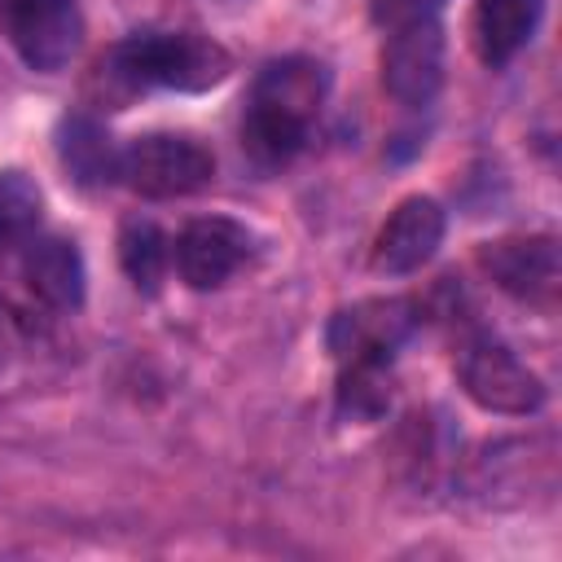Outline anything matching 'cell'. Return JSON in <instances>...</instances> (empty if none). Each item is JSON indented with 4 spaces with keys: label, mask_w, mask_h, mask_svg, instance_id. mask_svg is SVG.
<instances>
[{
    "label": "cell",
    "mask_w": 562,
    "mask_h": 562,
    "mask_svg": "<svg viewBox=\"0 0 562 562\" xmlns=\"http://www.w3.org/2000/svg\"><path fill=\"white\" fill-rule=\"evenodd\" d=\"M544 13V0H479L474 4V44L487 66H505L531 35Z\"/></svg>",
    "instance_id": "5bb4252c"
},
{
    "label": "cell",
    "mask_w": 562,
    "mask_h": 562,
    "mask_svg": "<svg viewBox=\"0 0 562 562\" xmlns=\"http://www.w3.org/2000/svg\"><path fill=\"white\" fill-rule=\"evenodd\" d=\"M443 224L448 220H443V206L435 198H426V193L404 198L386 215V224L378 228V237H373V255H369L373 272L408 277L422 263H430L435 250H439V241H443Z\"/></svg>",
    "instance_id": "9c48e42d"
},
{
    "label": "cell",
    "mask_w": 562,
    "mask_h": 562,
    "mask_svg": "<svg viewBox=\"0 0 562 562\" xmlns=\"http://www.w3.org/2000/svg\"><path fill=\"white\" fill-rule=\"evenodd\" d=\"M57 158L66 167V176L79 189H101L119 176V149L110 145V132L88 119V114H70L57 127Z\"/></svg>",
    "instance_id": "4fadbf2b"
},
{
    "label": "cell",
    "mask_w": 562,
    "mask_h": 562,
    "mask_svg": "<svg viewBox=\"0 0 562 562\" xmlns=\"http://www.w3.org/2000/svg\"><path fill=\"white\" fill-rule=\"evenodd\" d=\"M119 176L140 198H184L211 184L215 158L202 140L180 132H149L119 149Z\"/></svg>",
    "instance_id": "3957f363"
},
{
    "label": "cell",
    "mask_w": 562,
    "mask_h": 562,
    "mask_svg": "<svg viewBox=\"0 0 562 562\" xmlns=\"http://www.w3.org/2000/svg\"><path fill=\"white\" fill-rule=\"evenodd\" d=\"M329 97V70L316 57H277L259 70L250 88V105L241 119V145L259 167H281L290 162L321 105Z\"/></svg>",
    "instance_id": "6da1fadb"
},
{
    "label": "cell",
    "mask_w": 562,
    "mask_h": 562,
    "mask_svg": "<svg viewBox=\"0 0 562 562\" xmlns=\"http://www.w3.org/2000/svg\"><path fill=\"white\" fill-rule=\"evenodd\" d=\"M443 0H369L373 22L378 26H400V22H417V18H435Z\"/></svg>",
    "instance_id": "ac0fdd59"
},
{
    "label": "cell",
    "mask_w": 562,
    "mask_h": 562,
    "mask_svg": "<svg viewBox=\"0 0 562 562\" xmlns=\"http://www.w3.org/2000/svg\"><path fill=\"white\" fill-rule=\"evenodd\" d=\"M417 329V303L386 294V299H360L351 307H338L325 329V347L338 364L351 360H395V351Z\"/></svg>",
    "instance_id": "8992f818"
},
{
    "label": "cell",
    "mask_w": 562,
    "mask_h": 562,
    "mask_svg": "<svg viewBox=\"0 0 562 562\" xmlns=\"http://www.w3.org/2000/svg\"><path fill=\"white\" fill-rule=\"evenodd\" d=\"M9 351H13V338H9V321H4V312H0V364H4Z\"/></svg>",
    "instance_id": "d6986e66"
},
{
    "label": "cell",
    "mask_w": 562,
    "mask_h": 562,
    "mask_svg": "<svg viewBox=\"0 0 562 562\" xmlns=\"http://www.w3.org/2000/svg\"><path fill=\"white\" fill-rule=\"evenodd\" d=\"M40 220H44L40 184L18 167L0 171V250L26 246L40 233Z\"/></svg>",
    "instance_id": "2e32d148"
},
{
    "label": "cell",
    "mask_w": 562,
    "mask_h": 562,
    "mask_svg": "<svg viewBox=\"0 0 562 562\" xmlns=\"http://www.w3.org/2000/svg\"><path fill=\"white\" fill-rule=\"evenodd\" d=\"M334 408H338V422H351V426L382 422L386 408H391V360H351V364H342Z\"/></svg>",
    "instance_id": "9a60e30c"
},
{
    "label": "cell",
    "mask_w": 562,
    "mask_h": 562,
    "mask_svg": "<svg viewBox=\"0 0 562 562\" xmlns=\"http://www.w3.org/2000/svg\"><path fill=\"white\" fill-rule=\"evenodd\" d=\"M167 255H171L167 237L154 220H127L119 228V263L136 290H145V294L158 290V281L167 272Z\"/></svg>",
    "instance_id": "e0dca14e"
},
{
    "label": "cell",
    "mask_w": 562,
    "mask_h": 562,
    "mask_svg": "<svg viewBox=\"0 0 562 562\" xmlns=\"http://www.w3.org/2000/svg\"><path fill=\"white\" fill-rule=\"evenodd\" d=\"M461 391L501 417H531L544 408V382L536 369H527L509 347L501 342H470L457 360Z\"/></svg>",
    "instance_id": "5b68a950"
},
{
    "label": "cell",
    "mask_w": 562,
    "mask_h": 562,
    "mask_svg": "<svg viewBox=\"0 0 562 562\" xmlns=\"http://www.w3.org/2000/svg\"><path fill=\"white\" fill-rule=\"evenodd\" d=\"M250 250H255V237L246 224L228 215H202V220H189L184 233L176 237V268L184 285L215 290L250 259Z\"/></svg>",
    "instance_id": "ba28073f"
},
{
    "label": "cell",
    "mask_w": 562,
    "mask_h": 562,
    "mask_svg": "<svg viewBox=\"0 0 562 562\" xmlns=\"http://www.w3.org/2000/svg\"><path fill=\"white\" fill-rule=\"evenodd\" d=\"M483 272L514 299L522 303H553L558 281H562V259L553 237H505L487 241L479 250Z\"/></svg>",
    "instance_id": "30bf717a"
},
{
    "label": "cell",
    "mask_w": 562,
    "mask_h": 562,
    "mask_svg": "<svg viewBox=\"0 0 562 562\" xmlns=\"http://www.w3.org/2000/svg\"><path fill=\"white\" fill-rule=\"evenodd\" d=\"M22 272H26V285L57 312H75L83 303V255L75 241L66 237H31L26 241V255H22Z\"/></svg>",
    "instance_id": "7c38bea8"
},
{
    "label": "cell",
    "mask_w": 562,
    "mask_h": 562,
    "mask_svg": "<svg viewBox=\"0 0 562 562\" xmlns=\"http://www.w3.org/2000/svg\"><path fill=\"white\" fill-rule=\"evenodd\" d=\"M233 70V57L224 44L198 31H149V35H127L119 40L101 75L114 88V101L136 97L145 88H176V92H206L224 83Z\"/></svg>",
    "instance_id": "7a4b0ae2"
},
{
    "label": "cell",
    "mask_w": 562,
    "mask_h": 562,
    "mask_svg": "<svg viewBox=\"0 0 562 562\" xmlns=\"http://www.w3.org/2000/svg\"><path fill=\"white\" fill-rule=\"evenodd\" d=\"M531 457V443L527 439H496L487 443L474 461H470V496L483 501V505H522L527 501V487L540 483H553V457H540V461H527Z\"/></svg>",
    "instance_id": "8fae6325"
},
{
    "label": "cell",
    "mask_w": 562,
    "mask_h": 562,
    "mask_svg": "<svg viewBox=\"0 0 562 562\" xmlns=\"http://www.w3.org/2000/svg\"><path fill=\"white\" fill-rule=\"evenodd\" d=\"M443 83V26L439 18L400 22L382 48V88L400 105H430Z\"/></svg>",
    "instance_id": "52a82bcc"
},
{
    "label": "cell",
    "mask_w": 562,
    "mask_h": 562,
    "mask_svg": "<svg viewBox=\"0 0 562 562\" xmlns=\"http://www.w3.org/2000/svg\"><path fill=\"white\" fill-rule=\"evenodd\" d=\"M0 31L18 57L40 70H66L83 44V13L75 0H0Z\"/></svg>",
    "instance_id": "277c9868"
}]
</instances>
